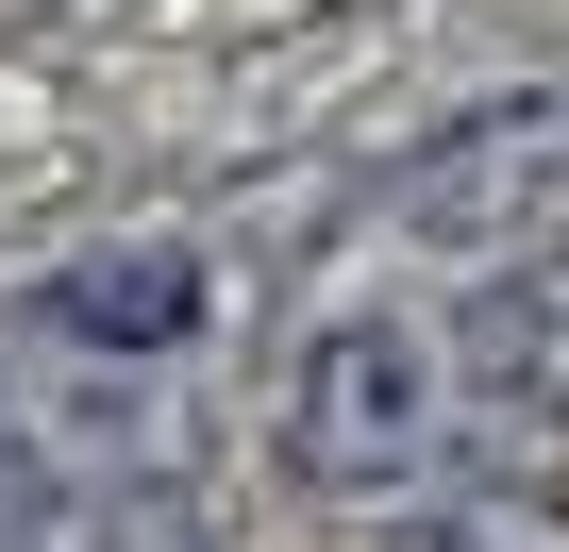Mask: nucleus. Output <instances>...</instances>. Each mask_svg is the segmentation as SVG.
Wrapping results in <instances>:
<instances>
[{"instance_id": "obj_3", "label": "nucleus", "mask_w": 569, "mask_h": 552, "mask_svg": "<svg viewBox=\"0 0 569 552\" xmlns=\"http://www.w3.org/2000/svg\"><path fill=\"white\" fill-rule=\"evenodd\" d=\"M201 319H218V268H201L184 234H101L84 268L34 285V335H68L84 369H168Z\"/></svg>"}, {"instance_id": "obj_2", "label": "nucleus", "mask_w": 569, "mask_h": 552, "mask_svg": "<svg viewBox=\"0 0 569 552\" xmlns=\"http://www.w3.org/2000/svg\"><path fill=\"white\" fill-rule=\"evenodd\" d=\"M419 251H552L569 234V101H502L469 134H436L386 201Z\"/></svg>"}, {"instance_id": "obj_4", "label": "nucleus", "mask_w": 569, "mask_h": 552, "mask_svg": "<svg viewBox=\"0 0 569 552\" xmlns=\"http://www.w3.org/2000/svg\"><path fill=\"white\" fill-rule=\"evenodd\" d=\"M151 485L68 452V435H0V552H168V519H134Z\"/></svg>"}, {"instance_id": "obj_1", "label": "nucleus", "mask_w": 569, "mask_h": 552, "mask_svg": "<svg viewBox=\"0 0 569 552\" xmlns=\"http://www.w3.org/2000/svg\"><path fill=\"white\" fill-rule=\"evenodd\" d=\"M452 385H469V369H452L419 319L352 302V319L302 335V369H284V469H302L319 502H386V485H419V469L452 452Z\"/></svg>"}]
</instances>
